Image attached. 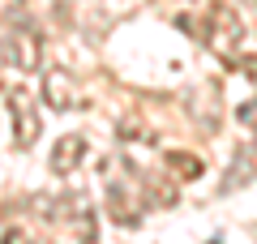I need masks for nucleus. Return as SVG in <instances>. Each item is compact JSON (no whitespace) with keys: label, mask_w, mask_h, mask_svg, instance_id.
<instances>
[{"label":"nucleus","mask_w":257,"mask_h":244,"mask_svg":"<svg viewBox=\"0 0 257 244\" xmlns=\"http://www.w3.org/2000/svg\"><path fill=\"white\" fill-rule=\"evenodd\" d=\"M240 64H244V73H253V77H257V56H240Z\"/></svg>","instance_id":"11"},{"label":"nucleus","mask_w":257,"mask_h":244,"mask_svg":"<svg viewBox=\"0 0 257 244\" xmlns=\"http://www.w3.org/2000/svg\"><path fill=\"white\" fill-rule=\"evenodd\" d=\"M236 120L248 129V133H257V99H253V103H240V107H236Z\"/></svg>","instance_id":"8"},{"label":"nucleus","mask_w":257,"mask_h":244,"mask_svg":"<svg viewBox=\"0 0 257 244\" xmlns=\"http://www.w3.org/2000/svg\"><path fill=\"white\" fill-rule=\"evenodd\" d=\"M43 103L56 111L73 107V77H69V69H47L43 73Z\"/></svg>","instance_id":"4"},{"label":"nucleus","mask_w":257,"mask_h":244,"mask_svg":"<svg viewBox=\"0 0 257 244\" xmlns=\"http://www.w3.org/2000/svg\"><path fill=\"white\" fill-rule=\"evenodd\" d=\"M9 111H13V133H18V146H35V137H39V116H35L30 94L9 90Z\"/></svg>","instance_id":"2"},{"label":"nucleus","mask_w":257,"mask_h":244,"mask_svg":"<svg viewBox=\"0 0 257 244\" xmlns=\"http://www.w3.org/2000/svg\"><path fill=\"white\" fill-rule=\"evenodd\" d=\"M248 180H253V159H248V150H244V154H236V163H231L227 189H236V184H248Z\"/></svg>","instance_id":"7"},{"label":"nucleus","mask_w":257,"mask_h":244,"mask_svg":"<svg viewBox=\"0 0 257 244\" xmlns=\"http://www.w3.org/2000/svg\"><path fill=\"white\" fill-rule=\"evenodd\" d=\"M167 167H172L180 180H197V176L206 172V163L197 159V154H189V150H167Z\"/></svg>","instance_id":"6"},{"label":"nucleus","mask_w":257,"mask_h":244,"mask_svg":"<svg viewBox=\"0 0 257 244\" xmlns=\"http://www.w3.org/2000/svg\"><path fill=\"white\" fill-rule=\"evenodd\" d=\"M82 154H86V137H82V133H64L60 142H56V150H52V172H56V176L77 172Z\"/></svg>","instance_id":"5"},{"label":"nucleus","mask_w":257,"mask_h":244,"mask_svg":"<svg viewBox=\"0 0 257 244\" xmlns=\"http://www.w3.org/2000/svg\"><path fill=\"white\" fill-rule=\"evenodd\" d=\"M0 244H35V240H30L26 231H5V240H0Z\"/></svg>","instance_id":"10"},{"label":"nucleus","mask_w":257,"mask_h":244,"mask_svg":"<svg viewBox=\"0 0 257 244\" xmlns=\"http://www.w3.org/2000/svg\"><path fill=\"white\" fill-rule=\"evenodd\" d=\"M206 26H210V39H206V43H210L219 56H231V47L244 43V22H240V13L231 9L227 0H210Z\"/></svg>","instance_id":"1"},{"label":"nucleus","mask_w":257,"mask_h":244,"mask_svg":"<svg viewBox=\"0 0 257 244\" xmlns=\"http://www.w3.org/2000/svg\"><path fill=\"white\" fill-rule=\"evenodd\" d=\"M120 137H124V142H146V129H142V120L128 116L124 125H120Z\"/></svg>","instance_id":"9"},{"label":"nucleus","mask_w":257,"mask_h":244,"mask_svg":"<svg viewBox=\"0 0 257 244\" xmlns=\"http://www.w3.org/2000/svg\"><path fill=\"white\" fill-rule=\"evenodd\" d=\"M9 64L22 69V73H35L39 69V35L30 26L9 30Z\"/></svg>","instance_id":"3"}]
</instances>
